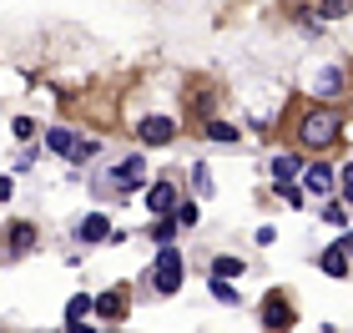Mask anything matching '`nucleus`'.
<instances>
[{
	"label": "nucleus",
	"instance_id": "1",
	"mask_svg": "<svg viewBox=\"0 0 353 333\" xmlns=\"http://www.w3.org/2000/svg\"><path fill=\"white\" fill-rule=\"evenodd\" d=\"M343 137V117L333 106H318V111H308V117L298 121V141L308 152H323V147H333V141Z\"/></svg>",
	"mask_w": 353,
	"mask_h": 333
},
{
	"label": "nucleus",
	"instance_id": "2",
	"mask_svg": "<svg viewBox=\"0 0 353 333\" xmlns=\"http://www.w3.org/2000/svg\"><path fill=\"white\" fill-rule=\"evenodd\" d=\"M152 278H157V293H176V288H182V258H176L172 243H162V252H157Z\"/></svg>",
	"mask_w": 353,
	"mask_h": 333
},
{
	"label": "nucleus",
	"instance_id": "3",
	"mask_svg": "<svg viewBox=\"0 0 353 333\" xmlns=\"http://www.w3.org/2000/svg\"><path fill=\"white\" fill-rule=\"evenodd\" d=\"M137 137L147 141V147H167V141L176 137V121L172 117H141L137 121Z\"/></svg>",
	"mask_w": 353,
	"mask_h": 333
},
{
	"label": "nucleus",
	"instance_id": "4",
	"mask_svg": "<svg viewBox=\"0 0 353 333\" xmlns=\"http://www.w3.org/2000/svg\"><path fill=\"white\" fill-rule=\"evenodd\" d=\"M263 323H268V328H293V308H288L283 293L263 298Z\"/></svg>",
	"mask_w": 353,
	"mask_h": 333
},
{
	"label": "nucleus",
	"instance_id": "5",
	"mask_svg": "<svg viewBox=\"0 0 353 333\" xmlns=\"http://www.w3.org/2000/svg\"><path fill=\"white\" fill-rule=\"evenodd\" d=\"M172 208H176V187H172V182H157L152 192H147V212L172 217Z\"/></svg>",
	"mask_w": 353,
	"mask_h": 333
},
{
	"label": "nucleus",
	"instance_id": "6",
	"mask_svg": "<svg viewBox=\"0 0 353 333\" xmlns=\"http://www.w3.org/2000/svg\"><path fill=\"white\" fill-rule=\"evenodd\" d=\"M91 308L101 313L106 323H121V319H126V298H121V293H101V298H91Z\"/></svg>",
	"mask_w": 353,
	"mask_h": 333
},
{
	"label": "nucleus",
	"instance_id": "7",
	"mask_svg": "<svg viewBox=\"0 0 353 333\" xmlns=\"http://www.w3.org/2000/svg\"><path fill=\"white\" fill-rule=\"evenodd\" d=\"M76 237H81V243H106L111 237V222H106V212H91L81 228H76Z\"/></svg>",
	"mask_w": 353,
	"mask_h": 333
},
{
	"label": "nucleus",
	"instance_id": "8",
	"mask_svg": "<svg viewBox=\"0 0 353 333\" xmlns=\"http://www.w3.org/2000/svg\"><path fill=\"white\" fill-rule=\"evenodd\" d=\"M76 141H81V137H76L71 126H56V132H46V147H51L56 157H71V152H76Z\"/></svg>",
	"mask_w": 353,
	"mask_h": 333
},
{
	"label": "nucleus",
	"instance_id": "9",
	"mask_svg": "<svg viewBox=\"0 0 353 333\" xmlns=\"http://www.w3.org/2000/svg\"><path fill=\"white\" fill-rule=\"evenodd\" d=\"M298 167H303V157H293V152L272 157V182H293V177H298Z\"/></svg>",
	"mask_w": 353,
	"mask_h": 333
},
{
	"label": "nucleus",
	"instance_id": "10",
	"mask_svg": "<svg viewBox=\"0 0 353 333\" xmlns=\"http://www.w3.org/2000/svg\"><path fill=\"white\" fill-rule=\"evenodd\" d=\"M323 273H328V278H348V252H343V248H328V252H323Z\"/></svg>",
	"mask_w": 353,
	"mask_h": 333
},
{
	"label": "nucleus",
	"instance_id": "11",
	"mask_svg": "<svg viewBox=\"0 0 353 333\" xmlns=\"http://www.w3.org/2000/svg\"><path fill=\"white\" fill-rule=\"evenodd\" d=\"M141 177H147V157H132V162L117 172V182H121V187H137Z\"/></svg>",
	"mask_w": 353,
	"mask_h": 333
},
{
	"label": "nucleus",
	"instance_id": "12",
	"mask_svg": "<svg viewBox=\"0 0 353 333\" xmlns=\"http://www.w3.org/2000/svg\"><path fill=\"white\" fill-rule=\"evenodd\" d=\"M328 187H333V172H328L323 162H313V167H308V192H318V197H323Z\"/></svg>",
	"mask_w": 353,
	"mask_h": 333
},
{
	"label": "nucleus",
	"instance_id": "13",
	"mask_svg": "<svg viewBox=\"0 0 353 333\" xmlns=\"http://www.w3.org/2000/svg\"><path fill=\"white\" fill-rule=\"evenodd\" d=\"M202 132H207V141H228V147L237 141V126H228V121H207Z\"/></svg>",
	"mask_w": 353,
	"mask_h": 333
},
{
	"label": "nucleus",
	"instance_id": "14",
	"mask_svg": "<svg viewBox=\"0 0 353 333\" xmlns=\"http://www.w3.org/2000/svg\"><path fill=\"white\" fill-rule=\"evenodd\" d=\"M172 217H176V228H197V202H176Z\"/></svg>",
	"mask_w": 353,
	"mask_h": 333
},
{
	"label": "nucleus",
	"instance_id": "15",
	"mask_svg": "<svg viewBox=\"0 0 353 333\" xmlns=\"http://www.w3.org/2000/svg\"><path fill=\"white\" fill-rule=\"evenodd\" d=\"M243 273V258H217L212 263V278H237Z\"/></svg>",
	"mask_w": 353,
	"mask_h": 333
},
{
	"label": "nucleus",
	"instance_id": "16",
	"mask_svg": "<svg viewBox=\"0 0 353 333\" xmlns=\"http://www.w3.org/2000/svg\"><path fill=\"white\" fill-rule=\"evenodd\" d=\"M152 237H157V248H162V243H172V237H176V217H162V222L152 228Z\"/></svg>",
	"mask_w": 353,
	"mask_h": 333
},
{
	"label": "nucleus",
	"instance_id": "17",
	"mask_svg": "<svg viewBox=\"0 0 353 333\" xmlns=\"http://www.w3.org/2000/svg\"><path fill=\"white\" fill-rule=\"evenodd\" d=\"M212 298H217V303H237V288H232V283H222V278H212Z\"/></svg>",
	"mask_w": 353,
	"mask_h": 333
},
{
	"label": "nucleus",
	"instance_id": "18",
	"mask_svg": "<svg viewBox=\"0 0 353 333\" xmlns=\"http://www.w3.org/2000/svg\"><path fill=\"white\" fill-rule=\"evenodd\" d=\"M343 81H339V71H323V81H318V97H339Z\"/></svg>",
	"mask_w": 353,
	"mask_h": 333
},
{
	"label": "nucleus",
	"instance_id": "19",
	"mask_svg": "<svg viewBox=\"0 0 353 333\" xmlns=\"http://www.w3.org/2000/svg\"><path fill=\"white\" fill-rule=\"evenodd\" d=\"M10 237H15V252H26L30 243H36V232H30L26 222H15V228H10Z\"/></svg>",
	"mask_w": 353,
	"mask_h": 333
},
{
	"label": "nucleus",
	"instance_id": "20",
	"mask_svg": "<svg viewBox=\"0 0 353 333\" xmlns=\"http://www.w3.org/2000/svg\"><path fill=\"white\" fill-rule=\"evenodd\" d=\"M318 15H323V21H339V15H348V6H343V0H323Z\"/></svg>",
	"mask_w": 353,
	"mask_h": 333
},
{
	"label": "nucleus",
	"instance_id": "21",
	"mask_svg": "<svg viewBox=\"0 0 353 333\" xmlns=\"http://www.w3.org/2000/svg\"><path fill=\"white\" fill-rule=\"evenodd\" d=\"M192 187H197V192L207 197V192H212V177H207V167L197 162V167H192Z\"/></svg>",
	"mask_w": 353,
	"mask_h": 333
},
{
	"label": "nucleus",
	"instance_id": "22",
	"mask_svg": "<svg viewBox=\"0 0 353 333\" xmlns=\"http://www.w3.org/2000/svg\"><path fill=\"white\" fill-rule=\"evenodd\" d=\"M278 197L288 202V208H303V197H298V187H293V182H278Z\"/></svg>",
	"mask_w": 353,
	"mask_h": 333
},
{
	"label": "nucleus",
	"instance_id": "23",
	"mask_svg": "<svg viewBox=\"0 0 353 333\" xmlns=\"http://www.w3.org/2000/svg\"><path fill=\"white\" fill-rule=\"evenodd\" d=\"M81 313H91V298L81 293V298H71V308H66V319L76 323V319H81Z\"/></svg>",
	"mask_w": 353,
	"mask_h": 333
},
{
	"label": "nucleus",
	"instance_id": "24",
	"mask_svg": "<svg viewBox=\"0 0 353 333\" xmlns=\"http://www.w3.org/2000/svg\"><path fill=\"white\" fill-rule=\"evenodd\" d=\"M323 217L333 222V228H343V222H348V212H343V202H328V208H323Z\"/></svg>",
	"mask_w": 353,
	"mask_h": 333
},
{
	"label": "nucleus",
	"instance_id": "25",
	"mask_svg": "<svg viewBox=\"0 0 353 333\" xmlns=\"http://www.w3.org/2000/svg\"><path fill=\"white\" fill-rule=\"evenodd\" d=\"M10 132H15V137H36V121H30V117H15Z\"/></svg>",
	"mask_w": 353,
	"mask_h": 333
},
{
	"label": "nucleus",
	"instance_id": "26",
	"mask_svg": "<svg viewBox=\"0 0 353 333\" xmlns=\"http://www.w3.org/2000/svg\"><path fill=\"white\" fill-rule=\"evenodd\" d=\"M343 197L353 202V167H343Z\"/></svg>",
	"mask_w": 353,
	"mask_h": 333
},
{
	"label": "nucleus",
	"instance_id": "27",
	"mask_svg": "<svg viewBox=\"0 0 353 333\" xmlns=\"http://www.w3.org/2000/svg\"><path fill=\"white\" fill-rule=\"evenodd\" d=\"M339 248H343V252H348V258H353V228H348V232L339 237Z\"/></svg>",
	"mask_w": 353,
	"mask_h": 333
},
{
	"label": "nucleus",
	"instance_id": "28",
	"mask_svg": "<svg viewBox=\"0 0 353 333\" xmlns=\"http://www.w3.org/2000/svg\"><path fill=\"white\" fill-rule=\"evenodd\" d=\"M10 197V177H0V202H6Z\"/></svg>",
	"mask_w": 353,
	"mask_h": 333
}]
</instances>
